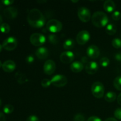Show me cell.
<instances>
[{"mask_svg": "<svg viewBox=\"0 0 121 121\" xmlns=\"http://www.w3.org/2000/svg\"><path fill=\"white\" fill-rule=\"evenodd\" d=\"M27 21L31 27L41 28L46 24V19L43 13L37 8L31 9L27 15Z\"/></svg>", "mask_w": 121, "mask_h": 121, "instance_id": "1", "label": "cell"}, {"mask_svg": "<svg viewBox=\"0 0 121 121\" xmlns=\"http://www.w3.org/2000/svg\"><path fill=\"white\" fill-rule=\"evenodd\" d=\"M92 22L93 26L97 28H103L107 26L109 19L107 15L104 12L97 11L92 17Z\"/></svg>", "mask_w": 121, "mask_h": 121, "instance_id": "2", "label": "cell"}, {"mask_svg": "<svg viewBox=\"0 0 121 121\" xmlns=\"http://www.w3.org/2000/svg\"><path fill=\"white\" fill-rule=\"evenodd\" d=\"M92 95L98 99L102 98L105 93V87L104 85L100 82H96L92 85L91 87Z\"/></svg>", "mask_w": 121, "mask_h": 121, "instance_id": "3", "label": "cell"}, {"mask_svg": "<svg viewBox=\"0 0 121 121\" xmlns=\"http://www.w3.org/2000/svg\"><path fill=\"white\" fill-rule=\"evenodd\" d=\"M62 23L59 20L52 19L48 21L46 24V28L52 33H58L62 29Z\"/></svg>", "mask_w": 121, "mask_h": 121, "instance_id": "4", "label": "cell"}, {"mask_svg": "<svg viewBox=\"0 0 121 121\" xmlns=\"http://www.w3.org/2000/svg\"><path fill=\"white\" fill-rule=\"evenodd\" d=\"M46 37L42 34L35 33L31 34L30 38V41L31 44L35 47H40L46 42Z\"/></svg>", "mask_w": 121, "mask_h": 121, "instance_id": "5", "label": "cell"}, {"mask_svg": "<svg viewBox=\"0 0 121 121\" xmlns=\"http://www.w3.org/2000/svg\"><path fill=\"white\" fill-rule=\"evenodd\" d=\"M50 80L52 85L57 87H64L67 83V78L63 74H56Z\"/></svg>", "mask_w": 121, "mask_h": 121, "instance_id": "6", "label": "cell"}, {"mask_svg": "<svg viewBox=\"0 0 121 121\" xmlns=\"http://www.w3.org/2000/svg\"><path fill=\"white\" fill-rule=\"evenodd\" d=\"M18 44L17 39L14 37H8L2 43V47L8 51H12L15 49Z\"/></svg>", "mask_w": 121, "mask_h": 121, "instance_id": "7", "label": "cell"}, {"mask_svg": "<svg viewBox=\"0 0 121 121\" xmlns=\"http://www.w3.org/2000/svg\"><path fill=\"white\" fill-rule=\"evenodd\" d=\"M78 17L79 20L83 22H87L91 20V12L88 8L86 7H80L78 11Z\"/></svg>", "mask_w": 121, "mask_h": 121, "instance_id": "8", "label": "cell"}, {"mask_svg": "<svg viewBox=\"0 0 121 121\" xmlns=\"http://www.w3.org/2000/svg\"><path fill=\"white\" fill-rule=\"evenodd\" d=\"M89 33L86 30H82L79 32L76 36V41L79 44L84 45L90 40Z\"/></svg>", "mask_w": 121, "mask_h": 121, "instance_id": "9", "label": "cell"}, {"mask_svg": "<svg viewBox=\"0 0 121 121\" xmlns=\"http://www.w3.org/2000/svg\"><path fill=\"white\" fill-rule=\"evenodd\" d=\"M56 66V63L53 60H47L44 64L43 70L45 74L47 75H52L55 72Z\"/></svg>", "mask_w": 121, "mask_h": 121, "instance_id": "10", "label": "cell"}, {"mask_svg": "<svg viewBox=\"0 0 121 121\" xmlns=\"http://www.w3.org/2000/svg\"><path fill=\"white\" fill-rule=\"evenodd\" d=\"M60 61L65 64H69L72 63L74 59V54L71 51L64 52L60 56Z\"/></svg>", "mask_w": 121, "mask_h": 121, "instance_id": "11", "label": "cell"}, {"mask_svg": "<svg viewBox=\"0 0 121 121\" xmlns=\"http://www.w3.org/2000/svg\"><path fill=\"white\" fill-rule=\"evenodd\" d=\"M87 55L89 58L96 59L100 56V50L98 46L91 45L87 49Z\"/></svg>", "mask_w": 121, "mask_h": 121, "instance_id": "12", "label": "cell"}, {"mask_svg": "<svg viewBox=\"0 0 121 121\" xmlns=\"http://www.w3.org/2000/svg\"><path fill=\"white\" fill-rule=\"evenodd\" d=\"M99 70V66L96 61H89L85 66V70L88 74H94Z\"/></svg>", "mask_w": 121, "mask_h": 121, "instance_id": "13", "label": "cell"}, {"mask_svg": "<svg viewBox=\"0 0 121 121\" xmlns=\"http://www.w3.org/2000/svg\"><path fill=\"white\" fill-rule=\"evenodd\" d=\"M4 14L8 19H14L17 16L18 9L14 7H7L4 10Z\"/></svg>", "mask_w": 121, "mask_h": 121, "instance_id": "14", "label": "cell"}, {"mask_svg": "<svg viewBox=\"0 0 121 121\" xmlns=\"http://www.w3.org/2000/svg\"><path fill=\"white\" fill-rule=\"evenodd\" d=\"M35 55L38 59L40 60H44L47 59L49 55V52L47 48L44 47H39L35 51Z\"/></svg>", "mask_w": 121, "mask_h": 121, "instance_id": "15", "label": "cell"}, {"mask_svg": "<svg viewBox=\"0 0 121 121\" xmlns=\"http://www.w3.org/2000/svg\"><path fill=\"white\" fill-rule=\"evenodd\" d=\"M2 67V69L5 72L10 73V72H13L15 69L16 65H15V62L13 60H8L3 63Z\"/></svg>", "mask_w": 121, "mask_h": 121, "instance_id": "16", "label": "cell"}, {"mask_svg": "<svg viewBox=\"0 0 121 121\" xmlns=\"http://www.w3.org/2000/svg\"><path fill=\"white\" fill-rule=\"evenodd\" d=\"M84 68V65L81 61H75L70 65V69L74 73H79L82 72Z\"/></svg>", "mask_w": 121, "mask_h": 121, "instance_id": "17", "label": "cell"}, {"mask_svg": "<svg viewBox=\"0 0 121 121\" xmlns=\"http://www.w3.org/2000/svg\"><path fill=\"white\" fill-rule=\"evenodd\" d=\"M115 4L113 1L111 0H107L105 1L104 4V8L105 11L108 13H112L115 9Z\"/></svg>", "mask_w": 121, "mask_h": 121, "instance_id": "18", "label": "cell"}, {"mask_svg": "<svg viewBox=\"0 0 121 121\" xmlns=\"http://www.w3.org/2000/svg\"><path fill=\"white\" fill-rule=\"evenodd\" d=\"M15 78L18 83L20 84H23L28 82V79H27L26 76L24 73L20 72H18L15 73Z\"/></svg>", "mask_w": 121, "mask_h": 121, "instance_id": "19", "label": "cell"}, {"mask_svg": "<svg viewBox=\"0 0 121 121\" xmlns=\"http://www.w3.org/2000/svg\"><path fill=\"white\" fill-rule=\"evenodd\" d=\"M117 94L113 92H108L105 95V100L108 102H113L117 99Z\"/></svg>", "mask_w": 121, "mask_h": 121, "instance_id": "20", "label": "cell"}, {"mask_svg": "<svg viewBox=\"0 0 121 121\" xmlns=\"http://www.w3.org/2000/svg\"><path fill=\"white\" fill-rule=\"evenodd\" d=\"M117 28L115 25L113 24H109L106 26V32L108 34L110 35H113L117 33Z\"/></svg>", "mask_w": 121, "mask_h": 121, "instance_id": "21", "label": "cell"}, {"mask_svg": "<svg viewBox=\"0 0 121 121\" xmlns=\"http://www.w3.org/2000/svg\"><path fill=\"white\" fill-rule=\"evenodd\" d=\"M75 46L74 40L72 39H68L64 42L63 47L66 50H70L73 48V47Z\"/></svg>", "mask_w": 121, "mask_h": 121, "instance_id": "22", "label": "cell"}, {"mask_svg": "<svg viewBox=\"0 0 121 121\" xmlns=\"http://www.w3.org/2000/svg\"><path fill=\"white\" fill-rule=\"evenodd\" d=\"M113 86L116 89L121 91V75L116 77L113 80Z\"/></svg>", "mask_w": 121, "mask_h": 121, "instance_id": "23", "label": "cell"}, {"mask_svg": "<svg viewBox=\"0 0 121 121\" xmlns=\"http://www.w3.org/2000/svg\"><path fill=\"white\" fill-rule=\"evenodd\" d=\"M0 30L2 33L7 34V33H9L10 31V27L7 23H5V22L2 23L0 26Z\"/></svg>", "mask_w": 121, "mask_h": 121, "instance_id": "24", "label": "cell"}, {"mask_svg": "<svg viewBox=\"0 0 121 121\" xmlns=\"http://www.w3.org/2000/svg\"><path fill=\"white\" fill-rule=\"evenodd\" d=\"M14 106L12 105H11V104H7V105H5L3 108L4 112L5 113H7V114H10V113H11L14 111Z\"/></svg>", "mask_w": 121, "mask_h": 121, "instance_id": "25", "label": "cell"}, {"mask_svg": "<svg viewBox=\"0 0 121 121\" xmlns=\"http://www.w3.org/2000/svg\"><path fill=\"white\" fill-rule=\"evenodd\" d=\"M48 40L50 43L54 44H57L58 42H59V38L55 34H50L48 37Z\"/></svg>", "mask_w": 121, "mask_h": 121, "instance_id": "26", "label": "cell"}, {"mask_svg": "<svg viewBox=\"0 0 121 121\" xmlns=\"http://www.w3.org/2000/svg\"><path fill=\"white\" fill-rule=\"evenodd\" d=\"M112 44L115 48H121V39L119 38H115L112 41Z\"/></svg>", "mask_w": 121, "mask_h": 121, "instance_id": "27", "label": "cell"}, {"mask_svg": "<svg viewBox=\"0 0 121 121\" xmlns=\"http://www.w3.org/2000/svg\"><path fill=\"white\" fill-rule=\"evenodd\" d=\"M99 63H100V65L102 67H106L109 65L110 60L107 57H102L100 59V61H99Z\"/></svg>", "mask_w": 121, "mask_h": 121, "instance_id": "28", "label": "cell"}, {"mask_svg": "<svg viewBox=\"0 0 121 121\" xmlns=\"http://www.w3.org/2000/svg\"><path fill=\"white\" fill-rule=\"evenodd\" d=\"M74 121H85V117L82 113H77L73 118Z\"/></svg>", "mask_w": 121, "mask_h": 121, "instance_id": "29", "label": "cell"}, {"mask_svg": "<svg viewBox=\"0 0 121 121\" xmlns=\"http://www.w3.org/2000/svg\"><path fill=\"white\" fill-rule=\"evenodd\" d=\"M112 17L113 20L118 21V20H120L121 18V13L119 11H115L112 14Z\"/></svg>", "mask_w": 121, "mask_h": 121, "instance_id": "30", "label": "cell"}, {"mask_svg": "<svg viewBox=\"0 0 121 121\" xmlns=\"http://www.w3.org/2000/svg\"><path fill=\"white\" fill-rule=\"evenodd\" d=\"M41 86L43 87H48L50 86V85L52 84L51 83V80H50L48 79H44L43 80L41 81Z\"/></svg>", "mask_w": 121, "mask_h": 121, "instance_id": "31", "label": "cell"}, {"mask_svg": "<svg viewBox=\"0 0 121 121\" xmlns=\"http://www.w3.org/2000/svg\"><path fill=\"white\" fill-rule=\"evenodd\" d=\"M114 116L116 119L121 120V108H118L115 111Z\"/></svg>", "mask_w": 121, "mask_h": 121, "instance_id": "32", "label": "cell"}, {"mask_svg": "<svg viewBox=\"0 0 121 121\" xmlns=\"http://www.w3.org/2000/svg\"><path fill=\"white\" fill-rule=\"evenodd\" d=\"M26 61L27 63L31 64L33 63L34 61V57L33 55H28V56H27L26 59Z\"/></svg>", "mask_w": 121, "mask_h": 121, "instance_id": "33", "label": "cell"}, {"mask_svg": "<svg viewBox=\"0 0 121 121\" xmlns=\"http://www.w3.org/2000/svg\"><path fill=\"white\" fill-rule=\"evenodd\" d=\"M26 121H40L39 118L35 115H31L27 119Z\"/></svg>", "mask_w": 121, "mask_h": 121, "instance_id": "34", "label": "cell"}, {"mask_svg": "<svg viewBox=\"0 0 121 121\" xmlns=\"http://www.w3.org/2000/svg\"><path fill=\"white\" fill-rule=\"evenodd\" d=\"M1 2L5 5H9L14 3V1L13 0H3L1 1Z\"/></svg>", "mask_w": 121, "mask_h": 121, "instance_id": "35", "label": "cell"}, {"mask_svg": "<svg viewBox=\"0 0 121 121\" xmlns=\"http://www.w3.org/2000/svg\"><path fill=\"white\" fill-rule=\"evenodd\" d=\"M87 121H102L101 119L98 117H96V116H92L91 117L89 118H88Z\"/></svg>", "mask_w": 121, "mask_h": 121, "instance_id": "36", "label": "cell"}, {"mask_svg": "<svg viewBox=\"0 0 121 121\" xmlns=\"http://www.w3.org/2000/svg\"><path fill=\"white\" fill-rule=\"evenodd\" d=\"M115 59L118 61H121V53H118L115 55Z\"/></svg>", "mask_w": 121, "mask_h": 121, "instance_id": "37", "label": "cell"}, {"mask_svg": "<svg viewBox=\"0 0 121 121\" xmlns=\"http://www.w3.org/2000/svg\"><path fill=\"white\" fill-rule=\"evenodd\" d=\"M6 118L5 116L4 115L3 113L0 112V121H5Z\"/></svg>", "mask_w": 121, "mask_h": 121, "instance_id": "38", "label": "cell"}, {"mask_svg": "<svg viewBox=\"0 0 121 121\" xmlns=\"http://www.w3.org/2000/svg\"><path fill=\"white\" fill-rule=\"evenodd\" d=\"M81 61H82V63H88L87 61H88V59H87L86 57H83L81 59Z\"/></svg>", "mask_w": 121, "mask_h": 121, "instance_id": "39", "label": "cell"}, {"mask_svg": "<svg viewBox=\"0 0 121 121\" xmlns=\"http://www.w3.org/2000/svg\"><path fill=\"white\" fill-rule=\"evenodd\" d=\"M117 102H118V104L121 106V93L118 96V98H117Z\"/></svg>", "mask_w": 121, "mask_h": 121, "instance_id": "40", "label": "cell"}, {"mask_svg": "<svg viewBox=\"0 0 121 121\" xmlns=\"http://www.w3.org/2000/svg\"><path fill=\"white\" fill-rule=\"evenodd\" d=\"M105 121H117V119H115V118H108V119H106Z\"/></svg>", "mask_w": 121, "mask_h": 121, "instance_id": "41", "label": "cell"}, {"mask_svg": "<svg viewBox=\"0 0 121 121\" xmlns=\"http://www.w3.org/2000/svg\"><path fill=\"white\" fill-rule=\"evenodd\" d=\"M47 2V1H38L37 2H39V3H45V2Z\"/></svg>", "mask_w": 121, "mask_h": 121, "instance_id": "42", "label": "cell"}, {"mask_svg": "<svg viewBox=\"0 0 121 121\" xmlns=\"http://www.w3.org/2000/svg\"><path fill=\"white\" fill-rule=\"evenodd\" d=\"M2 17H1V15H0V26H1V24H2Z\"/></svg>", "mask_w": 121, "mask_h": 121, "instance_id": "43", "label": "cell"}, {"mask_svg": "<svg viewBox=\"0 0 121 121\" xmlns=\"http://www.w3.org/2000/svg\"><path fill=\"white\" fill-rule=\"evenodd\" d=\"M2 48H3V47H2V45H1V44H0V52H1V51H2Z\"/></svg>", "mask_w": 121, "mask_h": 121, "instance_id": "44", "label": "cell"}, {"mask_svg": "<svg viewBox=\"0 0 121 121\" xmlns=\"http://www.w3.org/2000/svg\"><path fill=\"white\" fill-rule=\"evenodd\" d=\"M2 63H1V60H0V67H2Z\"/></svg>", "mask_w": 121, "mask_h": 121, "instance_id": "45", "label": "cell"}, {"mask_svg": "<svg viewBox=\"0 0 121 121\" xmlns=\"http://www.w3.org/2000/svg\"><path fill=\"white\" fill-rule=\"evenodd\" d=\"M1 106V99H0V106Z\"/></svg>", "mask_w": 121, "mask_h": 121, "instance_id": "46", "label": "cell"}, {"mask_svg": "<svg viewBox=\"0 0 121 121\" xmlns=\"http://www.w3.org/2000/svg\"><path fill=\"white\" fill-rule=\"evenodd\" d=\"M72 2H78V1H72Z\"/></svg>", "mask_w": 121, "mask_h": 121, "instance_id": "47", "label": "cell"}]
</instances>
